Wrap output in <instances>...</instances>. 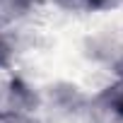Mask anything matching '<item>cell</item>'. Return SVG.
Instances as JSON below:
<instances>
[{"label":"cell","instance_id":"1","mask_svg":"<svg viewBox=\"0 0 123 123\" xmlns=\"http://www.w3.org/2000/svg\"><path fill=\"white\" fill-rule=\"evenodd\" d=\"M53 3L65 10H101L111 0H53Z\"/></svg>","mask_w":123,"mask_h":123},{"label":"cell","instance_id":"2","mask_svg":"<svg viewBox=\"0 0 123 123\" xmlns=\"http://www.w3.org/2000/svg\"><path fill=\"white\" fill-rule=\"evenodd\" d=\"M34 5V0H0V10L7 15H22Z\"/></svg>","mask_w":123,"mask_h":123}]
</instances>
